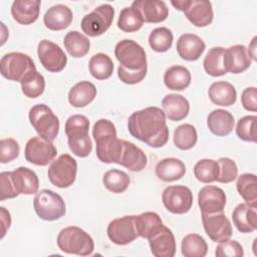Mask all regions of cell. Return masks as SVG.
Returning <instances> with one entry per match:
<instances>
[{"mask_svg": "<svg viewBox=\"0 0 257 257\" xmlns=\"http://www.w3.org/2000/svg\"><path fill=\"white\" fill-rule=\"evenodd\" d=\"M12 183L20 195L36 194L39 189V179L34 171L26 167H19L11 172Z\"/></svg>", "mask_w": 257, "mask_h": 257, "instance_id": "603a6c76", "label": "cell"}, {"mask_svg": "<svg viewBox=\"0 0 257 257\" xmlns=\"http://www.w3.org/2000/svg\"><path fill=\"white\" fill-rule=\"evenodd\" d=\"M73 19L70 8L63 4L51 6L43 16V23L46 28L52 31H60L67 28Z\"/></svg>", "mask_w": 257, "mask_h": 257, "instance_id": "7402d4cb", "label": "cell"}, {"mask_svg": "<svg viewBox=\"0 0 257 257\" xmlns=\"http://www.w3.org/2000/svg\"><path fill=\"white\" fill-rule=\"evenodd\" d=\"M219 176L217 182L228 184L233 182L238 176V168L236 163L230 158H220L218 161Z\"/></svg>", "mask_w": 257, "mask_h": 257, "instance_id": "bcb514c9", "label": "cell"}, {"mask_svg": "<svg viewBox=\"0 0 257 257\" xmlns=\"http://www.w3.org/2000/svg\"><path fill=\"white\" fill-rule=\"evenodd\" d=\"M135 224L139 237L149 239L163 226L161 217L155 212H145L135 215Z\"/></svg>", "mask_w": 257, "mask_h": 257, "instance_id": "d6a6232c", "label": "cell"}, {"mask_svg": "<svg viewBox=\"0 0 257 257\" xmlns=\"http://www.w3.org/2000/svg\"><path fill=\"white\" fill-rule=\"evenodd\" d=\"M147 70L148 67H144L138 70H131L119 65L117 67V76L123 83L136 84L141 82L146 77Z\"/></svg>", "mask_w": 257, "mask_h": 257, "instance_id": "681fc988", "label": "cell"}, {"mask_svg": "<svg viewBox=\"0 0 257 257\" xmlns=\"http://www.w3.org/2000/svg\"><path fill=\"white\" fill-rule=\"evenodd\" d=\"M251 60L246 46L242 44H236L225 49L224 66L227 72L234 74L244 72L251 65Z\"/></svg>", "mask_w": 257, "mask_h": 257, "instance_id": "d6986e66", "label": "cell"}, {"mask_svg": "<svg viewBox=\"0 0 257 257\" xmlns=\"http://www.w3.org/2000/svg\"><path fill=\"white\" fill-rule=\"evenodd\" d=\"M224 52L225 48L216 46L211 48L203 61L205 71L211 76H222L227 73L224 66Z\"/></svg>", "mask_w": 257, "mask_h": 257, "instance_id": "e575fe53", "label": "cell"}, {"mask_svg": "<svg viewBox=\"0 0 257 257\" xmlns=\"http://www.w3.org/2000/svg\"><path fill=\"white\" fill-rule=\"evenodd\" d=\"M143 16L140 11L134 7H124L118 16L117 27L123 32L131 33L140 30L144 24Z\"/></svg>", "mask_w": 257, "mask_h": 257, "instance_id": "60d3db41", "label": "cell"}, {"mask_svg": "<svg viewBox=\"0 0 257 257\" xmlns=\"http://www.w3.org/2000/svg\"><path fill=\"white\" fill-rule=\"evenodd\" d=\"M241 103L246 110L255 112L257 110V90L255 86L247 87L241 94Z\"/></svg>", "mask_w": 257, "mask_h": 257, "instance_id": "816d5d0a", "label": "cell"}, {"mask_svg": "<svg viewBox=\"0 0 257 257\" xmlns=\"http://www.w3.org/2000/svg\"><path fill=\"white\" fill-rule=\"evenodd\" d=\"M176 47L181 58L188 61H195L205 51L206 44L198 35L185 33L179 37Z\"/></svg>", "mask_w": 257, "mask_h": 257, "instance_id": "44dd1931", "label": "cell"}, {"mask_svg": "<svg viewBox=\"0 0 257 257\" xmlns=\"http://www.w3.org/2000/svg\"><path fill=\"white\" fill-rule=\"evenodd\" d=\"M162 201L165 208L173 214H185L193 205V193L186 186H169L163 191Z\"/></svg>", "mask_w": 257, "mask_h": 257, "instance_id": "4fadbf2b", "label": "cell"}, {"mask_svg": "<svg viewBox=\"0 0 257 257\" xmlns=\"http://www.w3.org/2000/svg\"><path fill=\"white\" fill-rule=\"evenodd\" d=\"M97 93L95 85L90 81H79L68 92V101L74 107H84L95 98Z\"/></svg>", "mask_w": 257, "mask_h": 257, "instance_id": "4dcf8cb0", "label": "cell"}, {"mask_svg": "<svg viewBox=\"0 0 257 257\" xmlns=\"http://www.w3.org/2000/svg\"><path fill=\"white\" fill-rule=\"evenodd\" d=\"M113 16L114 8L110 4H102L83 16L80 23L81 29L90 37L99 36L110 27Z\"/></svg>", "mask_w": 257, "mask_h": 257, "instance_id": "8fae6325", "label": "cell"}, {"mask_svg": "<svg viewBox=\"0 0 257 257\" xmlns=\"http://www.w3.org/2000/svg\"><path fill=\"white\" fill-rule=\"evenodd\" d=\"M64 128L72 154L79 158L87 157L92 150V142L88 136V118L82 114H73L67 118Z\"/></svg>", "mask_w": 257, "mask_h": 257, "instance_id": "3957f363", "label": "cell"}, {"mask_svg": "<svg viewBox=\"0 0 257 257\" xmlns=\"http://www.w3.org/2000/svg\"><path fill=\"white\" fill-rule=\"evenodd\" d=\"M194 175L201 183L209 184L217 181L219 176V166L217 161L211 159H202L194 167Z\"/></svg>", "mask_w": 257, "mask_h": 257, "instance_id": "7bdbcfd3", "label": "cell"}, {"mask_svg": "<svg viewBox=\"0 0 257 257\" xmlns=\"http://www.w3.org/2000/svg\"><path fill=\"white\" fill-rule=\"evenodd\" d=\"M122 153L117 164L132 172L144 170L148 164V159L144 151L135 144L124 140H122Z\"/></svg>", "mask_w": 257, "mask_h": 257, "instance_id": "484cf974", "label": "cell"}, {"mask_svg": "<svg viewBox=\"0 0 257 257\" xmlns=\"http://www.w3.org/2000/svg\"><path fill=\"white\" fill-rule=\"evenodd\" d=\"M18 195L12 183L11 172H2L0 174V200L13 199Z\"/></svg>", "mask_w": 257, "mask_h": 257, "instance_id": "f907efd6", "label": "cell"}, {"mask_svg": "<svg viewBox=\"0 0 257 257\" xmlns=\"http://www.w3.org/2000/svg\"><path fill=\"white\" fill-rule=\"evenodd\" d=\"M236 188L244 201L251 205H257V180L254 174L245 173L238 177Z\"/></svg>", "mask_w": 257, "mask_h": 257, "instance_id": "f35d334b", "label": "cell"}, {"mask_svg": "<svg viewBox=\"0 0 257 257\" xmlns=\"http://www.w3.org/2000/svg\"><path fill=\"white\" fill-rule=\"evenodd\" d=\"M33 207L37 216L45 221H55L65 215V203L57 193L43 189L36 193Z\"/></svg>", "mask_w": 257, "mask_h": 257, "instance_id": "8992f818", "label": "cell"}, {"mask_svg": "<svg viewBox=\"0 0 257 257\" xmlns=\"http://www.w3.org/2000/svg\"><path fill=\"white\" fill-rule=\"evenodd\" d=\"M166 114L158 106H148L133 112L127 119V130L137 140L152 148H162L169 140Z\"/></svg>", "mask_w": 257, "mask_h": 257, "instance_id": "6da1fadb", "label": "cell"}, {"mask_svg": "<svg viewBox=\"0 0 257 257\" xmlns=\"http://www.w3.org/2000/svg\"><path fill=\"white\" fill-rule=\"evenodd\" d=\"M19 154L20 147L16 140L12 138H6L0 141V163H9L18 158Z\"/></svg>", "mask_w": 257, "mask_h": 257, "instance_id": "7dc6e473", "label": "cell"}, {"mask_svg": "<svg viewBox=\"0 0 257 257\" xmlns=\"http://www.w3.org/2000/svg\"><path fill=\"white\" fill-rule=\"evenodd\" d=\"M256 39H257V37L255 36L252 39L251 43L249 44V48H247V51H248L251 59H253L254 61H256Z\"/></svg>", "mask_w": 257, "mask_h": 257, "instance_id": "db71d44e", "label": "cell"}, {"mask_svg": "<svg viewBox=\"0 0 257 257\" xmlns=\"http://www.w3.org/2000/svg\"><path fill=\"white\" fill-rule=\"evenodd\" d=\"M0 216H1V238H3L6 234V231L10 228L11 216H10V213L4 207L0 208Z\"/></svg>", "mask_w": 257, "mask_h": 257, "instance_id": "f5cc1de1", "label": "cell"}, {"mask_svg": "<svg viewBox=\"0 0 257 257\" xmlns=\"http://www.w3.org/2000/svg\"><path fill=\"white\" fill-rule=\"evenodd\" d=\"M106 233L109 240L116 245H126L135 241L139 237L135 224V215L113 219L109 222Z\"/></svg>", "mask_w": 257, "mask_h": 257, "instance_id": "9a60e30c", "label": "cell"}, {"mask_svg": "<svg viewBox=\"0 0 257 257\" xmlns=\"http://www.w3.org/2000/svg\"><path fill=\"white\" fill-rule=\"evenodd\" d=\"M29 120L39 137L53 142L59 132V119L52 109L43 103L32 106L29 110Z\"/></svg>", "mask_w": 257, "mask_h": 257, "instance_id": "5b68a950", "label": "cell"}, {"mask_svg": "<svg viewBox=\"0 0 257 257\" xmlns=\"http://www.w3.org/2000/svg\"><path fill=\"white\" fill-rule=\"evenodd\" d=\"M58 248L68 254L88 256L94 250V242L91 236L76 226L63 228L57 236Z\"/></svg>", "mask_w": 257, "mask_h": 257, "instance_id": "277c9868", "label": "cell"}, {"mask_svg": "<svg viewBox=\"0 0 257 257\" xmlns=\"http://www.w3.org/2000/svg\"><path fill=\"white\" fill-rule=\"evenodd\" d=\"M191 72L182 65L169 67L164 74L165 85L172 90H184L191 83Z\"/></svg>", "mask_w": 257, "mask_h": 257, "instance_id": "1f68e13d", "label": "cell"}, {"mask_svg": "<svg viewBox=\"0 0 257 257\" xmlns=\"http://www.w3.org/2000/svg\"><path fill=\"white\" fill-rule=\"evenodd\" d=\"M132 7L138 9L148 23H160L169 16V8L164 1L137 0L132 3Z\"/></svg>", "mask_w": 257, "mask_h": 257, "instance_id": "ffe728a7", "label": "cell"}, {"mask_svg": "<svg viewBox=\"0 0 257 257\" xmlns=\"http://www.w3.org/2000/svg\"><path fill=\"white\" fill-rule=\"evenodd\" d=\"M162 106L166 117L173 121L184 119L190 111V103L188 99L177 93L166 95L162 100Z\"/></svg>", "mask_w": 257, "mask_h": 257, "instance_id": "4316f807", "label": "cell"}, {"mask_svg": "<svg viewBox=\"0 0 257 257\" xmlns=\"http://www.w3.org/2000/svg\"><path fill=\"white\" fill-rule=\"evenodd\" d=\"M181 251L185 257H204L208 252V245L201 235L192 233L182 239Z\"/></svg>", "mask_w": 257, "mask_h": 257, "instance_id": "74e56055", "label": "cell"}, {"mask_svg": "<svg viewBox=\"0 0 257 257\" xmlns=\"http://www.w3.org/2000/svg\"><path fill=\"white\" fill-rule=\"evenodd\" d=\"M198 204L202 214L223 212L226 206V194L219 187L207 185L199 191Z\"/></svg>", "mask_w": 257, "mask_h": 257, "instance_id": "e0dca14e", "label": "cell"}, {"mask_svg": "<svg viewBox=\"0 0 257 257\" xmlns=\"http://www.w3.org/2000/svg\"><path fill=\"white\" fill-rule=\"evenodd\" d=\"M171 4L179 11H183L187 19L196 27H206L213 21L214 13L210 1L205 0H177Z\"/></svg>", "mask_w": 257, "mask_h": 257, "instance_id": "ba28073f", "label": "cell"}, {"mask_svg": "<svg viewBox=\"0 0 257 257\" xmlns=\"http://www.w3.org/2000/svg\"><path fill=\"white\" fill-rule=\"evenodd\" d=\"M210 100L220 106H230L236 102L237 91L233 84L227 81H215L208 90Z\"/></svg>", "mask_w": 257, "mask_h": 257, "instance_id": "f546056e", "label": "cell"}, {"mask_svg": "<svg viewBox=\"0 0 257 257\" xmlns=\"http://www.w3.org/2000/svg\"><path fill=\"white\" fill-rule=\"evenodd\" d=\"M77 173V163L68 154L60 155L56 160L50 164L47 176L52 185L64 189L70 187L75 179Z\"/></svg>", "mask_w": 257, "mask_h": 257, "instance_id": "52a82bcc", "label": "cell"}, {"mask_svg": "<svg viewBox=\"0 0 257 257\" xmlns=\"http://www.w3.org/2000/svg\"><path fill=\"white\" fill-rule=\"evenodd\" d=\"M174 36L167 27H157L149 35V44L156 52H166L173 44Z\"/></svg>", "mask_w": 257, "mask_h": 257, "instance_id": "ee69618b", "label": "cell"}, {"mask_svg": "<svg viewBox=\"0 0 257 257\" xmlns=\"http://www.w3.org/2000/svg\"><path fill=\"white\" fill-rule=\"evenodd\" d=\"M256 115H245L241 117L236 125L237 137L245 142H256Z\"/></svg>", "mask_w": 257, "mask_h": 257, "instance_id": "f6af8a7d", "label": "cell"}, {"mask_svg": "<svg viewBox=\"0 0 257 257\" xmlns=\"http://www.w3.org/2000/svg\"><path fill=\"white\" fill-rule=\"evenodd\" d=\"M66 51L74 58L85 56L90 48V41L82 33L73 30L66 33L63 39Z\"/></svg>", "mask_w": 257, "mask_h": 257, "instance_id": "836d02e7", "label": "cell"}, {"mask_svg": "<svg viewBox=\"0 0 257 257\" xmlns=\"http://www.w3.org/2000/svg\"><path fill=\"white\" fill-rule=\"evenodd\" d=\"M21 90L25 96L36 98L40 96L45 89V79L36 69L30 70L20 81Z\"/></svg>", "mask_w": 257, "mask_h": 257, "instance_id": "8d00e7d4", "label": "cell"}, {"mask_svg": "<svg viewBox=\"0 0 257 257\" xmlns=\"http://www.w3.org/2000/svg\"><path fill=\"white\" fill-rule=\"evenodd\" d=\"M40 5L39 0H16L11 6L12 17L21 25L32 24L39 16Z\"/></svg>", "mask_w": 257, "mask_h": 257, "instance_id": "d4e9b609", "label": "cell"}, {"mask_svg": "<svg viewBox=\"0 0 257 257\" xmlns=\"http://www.w3.org/2000/svg\"><path fill=\"white\" fill-rule=\"evenodd\" d=\"M175 146L183 151L190 150L195 147L198 141L197 130L190 123H184L176 127L173 136Z\"/></svg>", "mask_w": 257, "mask_h": 257, "instance_id": "b9f144b4", "label": "cell"}, {"mask_svg": "<svg viewBox=\"0 0 257 257\" xmlns=\"http://www.w3.org/2000/svg\"><path fill=\"white\" fill-rule=\"evenodd\" d=\"M131 179L128 175L120 170L111 169L104 173L102 177L103 186L111 193L121 194L130 186Z\"/></svg>", "mask_w": 257, "mask_h": 257, "instance_id": "ab89813d", "label": "cell"}, {"mask_svg": "<svg viewBox=\"0 0 257 257\" xmlns=\"http://www.w3.org/2000/svg\"><path fill=\"white\" fill-rule=\"evenodd\" d=\"M234 116L228 110L217 108L212 110L207 117V125L210 132L217 137L228 136L234 128Z\"/></svg>", "mask_w": 257, "mask_h": 257, "instance_id": "83f0119b", "label": "cell"}, {"mask_svg": "<svg viewBox=\"0 0 257 257\" xmlns=\"http://www.w3.org/2000/svg\"><path fill=\"white\" fill-rule=\"evenodd\" d=\"M215 255L217 257H242L244 255V250L239 242L228 239L219 242V245L215 250Z\"/></svg>", "mask_w": 257, "mask_h": 257, "instance_id": "c3c4849f", "label": "cell"}, {"mask_svg": "<svg viewBox=\"0 0 257 257\" xmlns=\"http://www.w3.org/2000/svg\"><path fill=\"white\" fill-rule=\"evenodd\" d=\"M202 223L206 234L214 242H222L232 236L231 222L223 212L202 214Z\"/></svg>", "mask_w": 257, "mask_h": 257, "instance_id": "2e32d148", "label": "cell"}, {"mask_svg": "<svg viewBox=\"0 0 257 257\" xmlns=\"http://www.w3.org/2000/svg\"><path fill=\"white\" fill-rule=\"evenodd\" d=\"M37 54L42 66L50 72H59L66 66L67 56L56 43L43 39L38 43Z\"/></svg>", "mask_w": 257, "mask_h": 257, "instance_id": "5bb4252c", "label": "cell"}, {"mask_svg": "<svg viewBox=\"0 0 257 257\" xmlns=\"http://www.w3.org/2000/svg\"><path fill=\"white\" fill-rule=\"evenodd\" d=\"M92 137L96 144V157L105 164L118 163L122 153V140L117 139L114 124L105 118L96 120L92 127Z\"/></svg>", "mask_w": 257, "mask_h": 257, "instance_id": "7a4b0ae2", "label": "cell"}, {"mask_svg": "<svg viewBox=\"0 0 257 257\" xmlns=\"http://www.w3.org/2000/svg\"><path fill=\"white\" fill-rule=\"evenodd\" d=\"M232 219L239 232H254L257 229V208L247 203H241L234 209Z\"/></svg>", "mask_w": 257, "mask_h": 257, "instance_id": "cb8c5ba5", "label": "cell"}, {"mask_svg": "<svg viewBox=\"0 0 257 257\" xmlns=\"http://www.w3.org/2000/svg\"><path fill=\"white\" fill-rule=\"evenodd\" d=\"M36 69L32 58L22 52H9L0 60V72L8 80L21 81L30 71Z\"/></svg>", "mask_w": 257, "mask_h": 257, "instance_id": "9c48e42d", "label": "cell"}, {"mask_svg": "<svg viewBox=\"0 0 257 257\" xmlns=\"http://www.w3.org/2000/svg\"><path fill=\"white\" fill-rule=\"evenodd\" d=\"M56 155L57 150L52 142L39 136L28 140L24 150V156L27 162L42 167L52 162Z\"/></svg>", "mask_w": 257, "mask_h": 257, "instance_id": "7c38bea8", "label": "cell"}, {"mask_svg": "<svg viewBox=\"0 0 257 257\" xmlns=\"http://www.w3.org/2000/svg\"><path fill=\"white\" fill-rule=\"evenodd\" d=\"M88 68L90 74L97 80H104L111 76L113 71V62L105 53H96L91 56Z\"/></svg>", "mask_w": 257, "mask_h": 257, "instance_id": "d590c367", "label": "cell"}, {"mask_svg": "<svg viewBox=\"0 0 257 257\" xmlns=\"http://www.w3.org/2000/svg\"><path fill=\"white\" fill-rule=\"evenodd\" d=\"M157 177L163 182H175L183 178L186 174L185 164L176 158H166L161 160L155 169Z\"/></svg>", "mask_w": 257, "mask_h": 257, "instance_id": "f1b7e54d", "label": "cell"}, {"mask_svg": "<svg viewBox=\"0 0 257 257\" xmlns=\"http://www.w3.org/2000/svg\"><path fill=\"white\" fill-rule=\"evenodd\" d=\"M114 55L119 65L131 70H138L147 65V55L145 49L132 39H122L114 47Z\"/></svg>", "mask_w": 257, "mask_h": 257, "instance_id": "30bf717a", "label": "cell"}, {"mask_svg": "<svg viewBox=\"0 0 257 257\" xmlns=\"http://www.w3.org/2000/svg\"><path fill=\"white\" fill-rule=\"evenodd\" d=\"M151 252L156 257H174L176 254V240L173 232L166 226H162L149 239Z\"/></svg>", "mask_w": 257, "mask_h": 257, "instance_id": "ac0fdd59", "label": "cell"}]
</instances>
